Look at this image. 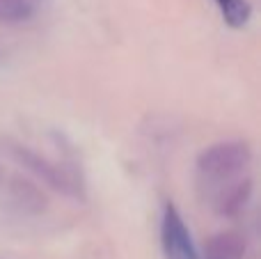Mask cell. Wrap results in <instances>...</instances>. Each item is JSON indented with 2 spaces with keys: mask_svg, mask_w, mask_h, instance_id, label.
I'll return each mask as SVG.
<instances>
[{
  "mask_svg": "<svg viewBox=\"0 0 261 259\" xmlns=\"http://www.w3.org/2000/svg\"><path fill=\"white\" fill-rule=\"evenodd\" d=\"M252 159V147L245 140H222L206 147L195 163L199 186L211 193L225 184L234 182V179L243 177V174H248Z\"/></svg>",
  "mask_w": 261,
  "mask_h": 259,
  "instance_id": "6da1fadb",
  "label": "cell"
},
{
  "mask_svg": "<svg viewBox=\"0 0 261 259\" xmlns=\"http://www.w3.org/2000/svg\"><path fill=\"white\" fill-rule=\"evenodd\" d=\"M7 151L23 170H28L30 174H35L39 182H44L48 188L62 193L67 197H81V184L76 182L73 174H69V170L62 163H55L48 156L35 151L28 145H18V142H9Z\"/></svg>",
  "mask_w": 261,
  "mask_h": 259,
  "instance_id": "7a4b0ae2",
  "label": "cell"
},
{
  "mask_svg": "<svg viewBox=\"0 0 261 259\" xmlns=\"http://www.w3.org/2000/svg\"><path fill=\"white\" fill-rule=\"evenodd\" d=\"M161 248L165 259H199L188 225L172 202L163 206L161 216Z\"/></svg>",
  "mask_w": 261,
  "mask_h": 259,
  "instance_id": "3957f363",
  "label": "cell"
},
{
  "mask_svg": "<svg viewBox=\"0 0 261 259\" xmlns=\"http://www.w3.org/2000/svg\"><path fill=\"white\" fill-rule=\"evenodd\" d=\"M252 193H254L252 177L243 174V177L211 191V206L220 218H234L241 211H245V206L252 200Z\"/></svg>",
  "mask_w": 261,
  "mask_h": 259,
  "instance_id": "277c9868",
  "label": "cell"
},
{
  "mask_svg": "<svg viewBox=\"0 0 261 259\" xmlns=\"http://www.w3.org/2000/svg\"><path fill=\"white\" fill-rule=\"evenodd\" d=\"M7 191H9V200L21 211H25V214H41V211L48 206V200H46L44 191H41L37 184L28 182V179L18 177V174H14V177L9 179Z\"/></svg>",
  "mask_w": 261,
  "mask_h": 259,
  "instance_id": "5b68a950",
  "label": "cell"
},
{
  "mask_svg": "<svg viewBox=\"0 0 261 259\" xmlns=\"http://www.w3.org/2000/svg\"><path fill=\"white\" fill-rule=\"evenodd\" d=\"M248 243L241 232L225 229V232L213 234L206 241V257L208 259H243Z\"/></svg>",
  "mask_w": 261,
  "mask_h": 259,
  "instance_id": "8992f818",
  "label": "cell"
},
{
  "mask_svg": "<svg viewBox=\"0 0 261 259\" xmlns=\"http://www.w3.org/2000/svg\"><path fill=\"white\" fill-rule=\"evenodd\" d=\"M213 3L218 5L225 23L229 28H234V30L245 28L250 23V18H252V5L248 0H213Z\"/></svg>",
  "mask_w": 261,
  "mask_h": 259,
  "instance_id": "52a82bcc",
  "label": "cell"
},
{
  "mask_svg": "<svg viewBox=\"0 0 261 259\" xmlns=\"http://www.w3.org/2000/svg\"><path fill=\"white\" fill-rule=\"evenodd\" d=\"M35 5L32 0H0V23L5 25H18L32 18Z\"/></svg>",
  "mask_w": 261,
  "mask_h": 259,
  "instance_id": "ba28073f",
  "label": "cell"
}]
</instances>
